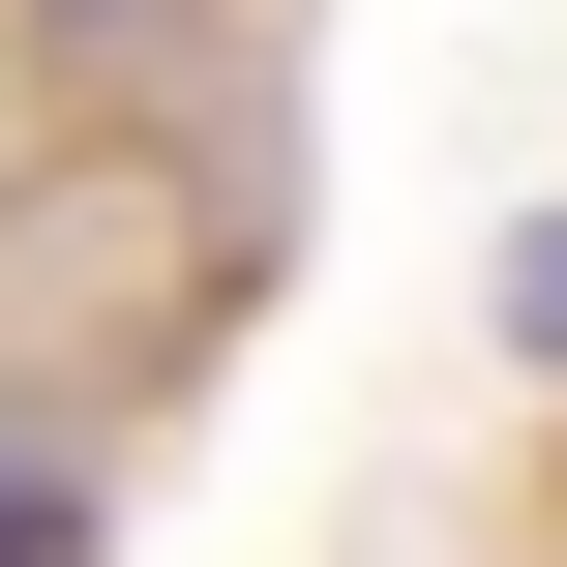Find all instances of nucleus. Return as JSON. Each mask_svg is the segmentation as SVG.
Wrapping results in <instances>:
<instances>
[{
	"mask_svg": "<svg viewBox=\"0 0 567 567\" xmlns=\"http://www.w3.org/2000/svg\"><path fill=\"white\" fill-rule=\"evenodd\" d=\"M0 567H60V478H30V449H0Z\"/></svg>",
	"mask_w": 567,
	"mask_h": 567,
	"instance_id": "1",
	"label": "nucleus"
}]
</instances>
